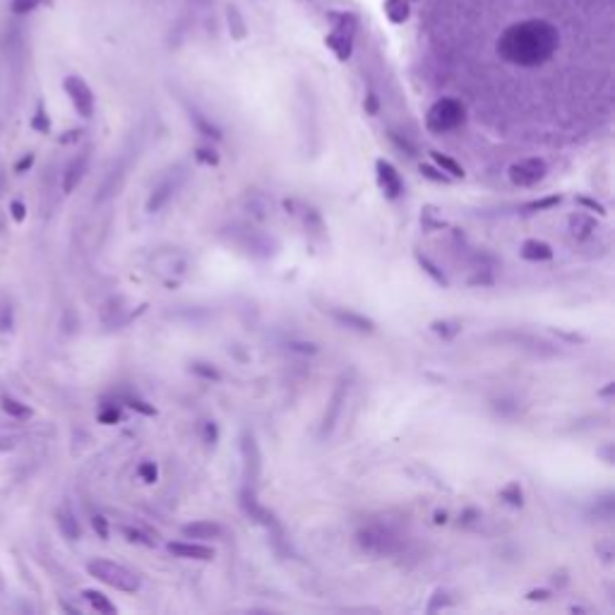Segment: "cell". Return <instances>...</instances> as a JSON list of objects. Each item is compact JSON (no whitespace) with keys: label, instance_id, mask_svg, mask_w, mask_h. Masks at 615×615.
I'll list each match as a JSON object with an SVG mask.
<instances>
[{"label":"cell","instance_id":"6da1fadb","mask_svg":"<svg viewBox=\"0 0 615 615\" xmlns=\"http://www.w3.org/2000/svg\"><path fill=\"white\" fill-rule=\"evenodd\" d=\"M87 572L92 574L94 579L104 582L106 586H114V589L126 591V594H135V591L142 586L140 577L133 572V569H128L126 565H121V562L104 560V557H97V560L89 562Z\"/></svg>","mask_w":615,"mask_h":615},{"label":"cell","instance_id":"7a4b0ae2","mask_svg":"<svg viewBox=\"0 0 615 615\" xmlns=\"http://www.w3.org/2000/svg\"><path fill=\"white\" fill-rule=\"evenodd\" d=\"M464 121H466L464 104H461L459 99H452V97L438 99L426 114V128L431 130L433 135L452 133V130L459 128Z\"/></svg>","mask_w":615,"mask_h":615},{"label":"cell","instance_id":"3957f363","mask_svg":"<svg viewBox=\"0 0 615 615\" xmlns=\"http://www.w3.org/2000/svg\"><path fill=\"white\" fill-rule=\"evenodd\" d=\"M546 173H548L546 161L539 159V156H529V159L512 163L507 176H510V180L517 188H532V185H539L546 178Z\"/></svg>","mask_w":615,"mask_h":615},{"label":"cell","instance_id":"277c9868","mask_svg":"<svg viewBox=\"0 0 615 615\" xmlns=\"http://www.w3.org/2000/svg\"><path fill=\"white\" fill-rule=\"evenodd\" d=\"M63 87H65V94L70 97L77 114H80L82 118H92L94 116V94H92V89H89V84L84 82L82 77L70 75V77H65Z\"/></svg>","mask_w":615,"mask_h":615},{"label":"cell","instance_id":"5b68a950","mask_svg":"<svg viewBox=\"0 0 615 615\" xmlns=\"http://www.w3.org/2000/svg\"><path fill=\"white\" fill-rule=\"evenodd\" d=\"M375 176H377V185L385 193L389 200H399L404 193V180L399 176V171L385 159L375 161Z\"/></svg>","mask_w":615,"mask_h":615},{"label":"cell","instance_id":"8992f818","mask_svg":"<svg viewBox=\"0 0 615 615\" xmlns=\"http://www.w3.org/2000/svg\"><path fill=\"white\" fill-rule=\"evenodd\" d=\"M360 546L370 553H377V555H385V553H394L397 550V539L392 534H387L385 529H365L358 536Z\"/></svg>","mask_w":615,"mask_h":615},{"label":"cell","instance_id":"52a82bcc","mask_svg":"<svg viewBox=\"0 0 615 615\" xmlns=\"http://www.w3.org/2000/svg\"><path fill=\"white\" fill-rule=\"evenodd\" d=\"M168 553H173L176 557H183V560H212L214 557V548L207 543H200V541H171L168 543Z\"/></svg>","mask_w":615,"mask_h":615},{"label":"cell","instance_id":"ba28073f","mask_svg":"<svg viewBox=\"0 0 615 615\" xmlns=\"http://www.w3.org/2000/svg\"><path fill=\"white\" fill-rule=\"evenodd\" d=\"M325 310L337 320V323L349 327V330H356V332L375 330V323H372L370 318H365V315H360V313H353V310H346V308H325Z\"/></svg>","mask_w":615,"mask_h":615},{"label":"cell","instance_id":"9c48e42d","mask_svg":"<svg viewBox=\"0 0 615 615\" xmlns=\"http://www.w3.org/2000/svg\"><path fill=\"white\" fill-rule=\"evenodd\" d=\"M243 459H245V490H252L259 476V452L257 445L250 435L243 438Z\"/></svg>","mask_w":615,"mask_h":615},{"label":"cell","instance_id":"30bf717a","mask_svg":"<svg viewBox=\"0 0 615 615\" xmlns=\"http://www.w3.org/2000/svg\"><path fill=\"white\" fill-rule=\"evenodd\" d=\"M87 166H89V154H87V151L80 154V156H75V159L67 163L65 176H63V193H72V190L82 183L84 173H87Z\"/></svg>","mask_w":615,"mask_h":615},{"label":"cell","instance_id":"8fae6325","mask_svg":"<svg viewBox=\"0 0 615 615\" xmlns=\"http://www.w3.org/2000/svg\"><path fill=\"white\" fill-rule=\"evenodd\" d=\"M224 529L222 524L217 522H193V524H185L183 527V536L190 541H210V539H222Z\"/></svg>","mask_w":615,"mask_h":615},{"label":"cell","instance_id":"7c38bea8","mask_svg":"<svg viewBox=\"0 0 615 615\" xmlns=\"http://www.w3.org/2000/svg\"><path fill=\"white\" fill-rule=\"evenodd\" d=\"M176 188H178V183H176V178L173 176H166L161 180L159 185H156L154 190H151V195H149V200H147V212H159L163 205H166L168 200H171L173 197V193H176Z\"/></svg>","mask_w":615,"mask_h":615},{"label":"cell","instance_id":"4fadbf2b","mask_svg":"<svg viewBox=\"0 0 615 615\" xmlns=\"http://www.w3.org/2000/svg\"><path fill=\"white\" fill-rule=\"evenodd\" d=\"M519 255H522L524 259H529V262H548V259L553 257V248L546 243V241L529 238V241H524L522 248H519Z\"/></svg>","mask_w":615,"mask_h":615},{"label":"cell","instance_id":"5bb4252c","mask_svg":"<svg viewBox=\"0 0 615 615\" xmlns=\"http://www.w3.org/2000/svg\"><path fill=\"white\" fill-rule=\"evenodd\" d=\"M569 231H572V236L579 241L589 238L596 231V219L586 212H574L572 217H569Z\"/></svg>","mask_w":615,"mask_h":615},{"label":"cell","instance_id":"9a60e30c","mask_svg":"<svg viewBox=\"0 0 615 615\" xmlns=\"http://www.w3.org/2000/svg\"><path fill=\"white\" fill-rule=\"evenodd\" d=\"M344 399H346V382H339V387L334 389V397H332V402H330V409H327V414H325L323 433H330L332 428H334V421L339 419Z\"/></svg>","mask_w":615,"mask_h":615},{"label":"cell","instance_id":"2e32d148","mask_svg":"<svg viewBox=\"0 0 615 615\" xmlns=\"http://www.w3.org/2000/svg\"><path fill=\"white\" fill-rule=\"evenodd\" d=\"M431 159L440 171L447 173L450 178H464V168H461V163H457L452 156L442 154V151H431Z\"/></svg>","mask_w":615,"mask_h":615},{"label":"cell","instance_id":"e0dca14e","mask_svg":"<svg viewBox=\"0 0 615 615\" xmlns=\"http://www.w3.org/2000/svg\"><path fill=\"white\" fill-rule=\"evenodd\" d=\"M55 522H58V527H60V532H63V536H67V539L70 541H75V539H80V524H77V519H75V515H72L70 510H67V507H63V510L58 512V515H55Z\"/></svg>","mask_w":615,"mask_h":615},{"label":"cell","instance_id":"ac0fdd59","mask_svg":"<svg viewBox=\"0 0 615 615\" xmlns=\"http://www.w3.org/2000/svg\"><path fill=\"white\" fill-rule=\"evenodd\" d=\"M82 596H84V599H87V603H89V606H92L97 613H109V615H111V613H118V608H116L109 599H106V596L101 594V591L87 589Z\"/></svg>","mask_w":615,"mask_h":615},{"label":"cell","instance_id":"d6986e66","mask_svg":"<svg viewBox=\"0 0 615 615\" xmlns=\"http://www.w3.org/2000/svg\"><path fill=\"white\" fill-rule=\"evenodd\" d=\"M416 262H419V267H421L428 276H431V279L435 281V284L447 286V276L442 274V269H440L431 257H426V255H421V252H416Z\"/></svg>","mask_w":615,"mask_h":615},{"label":"cell","instance_id":"ffe728a7","mask_svg":"<svg viewBox=\"0 0 615 615\" xmlns=\"http://www.w3.org/2000/svg\"><path fill=\"white\" fill-rule=\"evenodd\" d=\"M431 330L442 337V339H454L461 332V323L459 320H435V323L431 325Z\"/></svg>","mask_w":615,"mask_h":615},{"label":"cell","instance_id":"44dd1931","mask_svg":"<svg viewBox=\"0 0 615 615\" xmlns=\"http://www.w3.org/2000/svg\"><path fill=\"white\" fill-rule=\"evenodd\" d=\"M327 43H330V46L337 50V55H339L342 60H346V58H349V53H351V39H349L344 32L332 34V36L327 39Z\"/></svg>","mask_w":615,"mask_h":615},{"label":"cell","instance_id":"7402d4cb","mask_svg":"<svg viewBox=\"0 0 615 615\" xmlns=\"http://www.w3.org/2000/svg\"><path fill=\"white\" fill-rule=\"evenodd\" d=\"M190 118L195 121V126L200 128V133L205 135V137H212V140H222V130H219L217 126H212L210 121H207L202 114H197V111H190Z\"/></svg>","mask_w":615,"mask_h":615},{"label":"cell","instance_id":"603a6c76","mask_svg":"<svg viewBox=\"0 0 615 615\" xmlns=\"http://www.w3.org/2000/svg\"><path fill=\"white\" fill-rule=\"evenodd\" d=\"M3 411H5V414L13 416V419H29V416H32L29 406L22 404V402H17V399H13V397H5L3 399Z\"/></svg>","mask_w":615,"mask_h":615},{"label":"cell","instance_id":"cb8c5ba5","mask_svg":"<svg viewBox=\"0 0 615 615\" xmlns=\"http://www.w3.org/2000/svg\"><path fill=\"white\" fill-rule=\"evenodd\" d=\"M387 17L392 22H404L406 15H409V5H406V0H387Z\"/></svg>","mask_w":615,"mask_h":615},{"label":"cell","instance_id":"d4e9b609","mask_svg":"<svg viewBox=\"0 0 615 615\" xmlns=\"http://www.w3.org/2000/svg\"><path fill=\"white\" fill-rule=\"evenodd\" d=\"M562 197L560 195H548L543 197V200H534L529 202V205H524V212H543V210H553V207L560 205Z\"/></svg>","mask_w":615,"mask_h":615},{"label":"cell","instance_id":"484cf974","mask_svg":"<svg viewBox=\"0 0 615 615\" xmlns=\"http://www.w3.org/2000/svg\"><path fill=\"white\" fill-rule=\"evenodd\" d=\"M500 498H502V500H507V502H510V505H515V507H519V505H522V502H524V500H522V498H524V495H522V488H519V483H517V481H512L510 486L502 488V490H500Z\"/></svg>","mask_w":615,"mask_h":615},{"label":"cell","instance_id":"4316f807","mask_svg":"<svg viewBox=\"0 0 615 615\" xmlns=\"http://www.w3.org/2000/svg\"><path fill=\"white\" fill-rule=\"evenodd\" d=\"M137 476L142 478L144 483H156L159 481V466H156L154 461H142V464L137 466Z\"/></svg>","mask_w":615,"mask_h":615},{"label":"cell","instance_id":"83f0119b","mask_svg":"<svg viewBox=\"0 0 615 615\" xmlns=\"http://www.w3.org/2000/svg\"><path fill=\"white\" fill-rule=\"evenodd\" d=\"M41 5V0H10V13L13 15H29Z\"/></svg>","mask_w":615,"mask_h":615},{"label":"cell","instance_id":"f1b7e54d","mask_svg":"<svg viewBox=\"0 0 615 615\" xmlns=\"http://www.w3.org/2000/svg\"><path fill=\"white\" fill-rule=\"evenodd\" d=\"M193 372L195 375H200V377H205V380H222V375H219V370L214 368V365H210V363H202V360H197V363H193Z\"/></svg>","mask_w":615,"mask_h":615},{"label":"cell","instance_id":"f546056e","mask_svg":"<svg viewBox=\"0 0 615 615\" xmlns=\"http://www.w3.org/2000/svg\"><path fill=\"white\" fill-rule=\"evenodd\" d=\"M421 173H423V178L435 180V183H450V180H452L447 173H442L438 166H431V163H421Z\"/></svg>","mask_w":615,"mask_h":615},{"label":"cell","instance_id":"4dcf8cb0","mask_svg":"<svg viewBox=\"0 0 615 615\" xmlns=\"http://www.w3.org/2000/svg\"><path fill=\"white\" fill-rule=\"evenodd\" d=\"M121 532H123V536H126V539L130 541V543L154 546V541H151V539H147V536H144L142 532H140V529H133V527H123Z\"/></svg>","mask_w":615,"mask_h":615},{"label":"cell","instance_id":"1f68e13d","mask_svg":"<svg viewBox=\"0 0 615 615\" xmlns=\"http://www.w3.org/2000/svg\"><path fill=\"white\" fill-rule=\"evenodd\" d=\"M195 159L202 161V163H207V166H217V163H219L217 151L207 149V147H197V149H195Z\"/></svg>","mask_w":615,"mask_h":615},{"label":"cell","instance_id":"d6a6232c","mask_svg":"<svg viewBox=\"0 0 615 615\" xmlns=\"http://www.w3.org/2000/svg\"><path fill=\"white\" fill-rule=\"evenodd\" d=\"M99 421L106 423V426H114V423L121 421V409H118V406H106L99 414Z\"/></svg>","mask_w":615,"mask_h":615},{"label":"cell","instance_id":"836d02e7","mask_svg":"<svg viewBox=\"0 0 615 615\" xmlns=\"http://www.w3.org/2000/svg\"><path fill=\"white\" fill-rule=\"evenodd\" d=\"M577 205H582V207H586V210L596 212V214H599V217H606V214H608V212H606V207H603L599 200H591V197H584V195H582V197H577Z\"/></svg>","mask_w":615,"mask_h":615},{"label":"cell","instance_id":"e575fe53","mask_svg":"<svg viewBox=\"0 0 615 615\" xmlns=\"http://www.w3.org/2000/svg\"><path fill=\"white\" fill-rule=\"evenodd\" d=\"M128 406H130V409H135V411H140V414H144V416H154L156 414L154 406H149L147 402H142V399H135V397L128 399Z\"/></svg>","mask_w":615,"mask_h":615},{"label":"cell","instance_id":"d590c367","mask_svg":"<svg viewBox=\"0 0 615 615\" xmlns=\"http://www.w3.org/2000/svg\"><path fill=\"white\" fill-rule=\"evenodd\" d=\"M389 140H392V142L397 144L399 149H404V151H406V154H409V156H414V154H416V147L411 144V142H409V140H406V137H399L397 133H389Z\"/></svg>","mask_w":615,"mask_h":615},{"label":"cell","instance_id":"8d00e7d4","mask_svg":"<svg viewBox=\"0 0 615 615\" xmlns=\"http://www.w3.org/2000/svg\"><path fill=\"white\" fill-rule=\"evenodd\" d=\"M92 527H94V532L101 536V539H109V522H106V517L94 515L92 517Z\"/></svg>","mask_w":615,"mask_h":615},{"label":"cell","instance_id":"74e56055","mask_svg":"<svg viewBox=\"0 0 615 615\" xmlns=\"http://www.w3.org/2000/svg\"><path fill=\"white\" fill-rule=\"evenodd\" d=\"M0 330H13V308L10 306H0Z\"/></svg>","mask_w":615,"mask_h":615},{"label":"cell","instance_id":"f35d334b","mask_svg":"<svg viewBox=\"0 0 615 615\" xmlns=\"http://www.w3.org/2000/svg\"><path fill=\"white\" fill-rule=\"evenodd\" d=\"M32 126L36 128V130H41V133H48L50 123H48V118L43 116V114H36V118H34V123H32Z\"/></svg>","mask_w":615,"mask_h":615},{"label":"cell","instance_id":"ab89813d","mask_svg":"<svg viewBox=\"0 0 615 615\" xmlns=\"http://www.w3.org/2000/svg\"><path fill=\"white\" fill-rule=\"evenodd\" d=\"M217 438H219L217 426H214V423H207V426H205V440L210 445H214V442H217Z\"/></svg>","mask_w":615,"mask_h":615},{"label":"cell","instance_id":"60d3db41","mask_svg":"<svg viewBox=\"0 0 615 615\" xmlns=\"http://www.w3.org/2000/svg\"><path fill=\"white\" fill-rule=\"evenodd\" d=\"M10 210H13V217L17 219V222H22V219H25V205H22V202H13V205H10Z\"/></svg>","mask_w":615,"mask_h":615},{"label":"cell","instance_id":"b9f144b4","mask_svg":"<svg viewBox=\"0 0 615 615\" xmlns=\"http://www.w3.org/2000/svg\"><path fill=\"white\" fill-rule=\"evenodd\" d=\"M550 596V591H546V589H541V591H529L527 594V599L529 601H546Z\"/></svg>","mask_w":615,"mask_h":615},{"label":"cell","instance_id":"7bdbcfd3","mask_svg":"<svg viewBox=\"0 0 615 615\" xmlns=\"http://www.w3.org/2000/svg\"><path fill=\"white\" fill-rule=\"evenodd\" d=\"M32 163H34V156H32V154H27L25 159H22L20 163H17V173H22V171H25V168H29Z\"/></svg>","mask_w":615,"mask_h":615},{"label":"cell","instance_id":"ee69618b","mask_svg":"<svg viewBox=\"0 0 615 615\" xmlns=\"http://www.w3.org/2000/svg\"><path fill=\"white\" fill-rule=\"evenodd\" d=\"M368 114H377V101H375V97H368Z\"/></svg>","mask_w":615,"mask_h":615}]
</instances>
